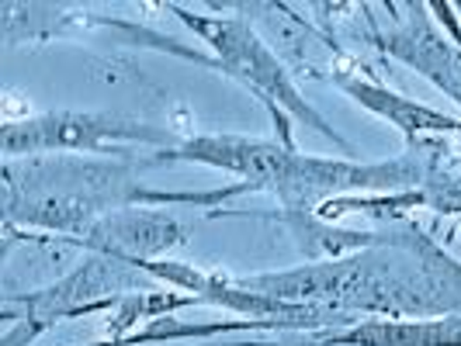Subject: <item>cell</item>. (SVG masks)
<instances>
[{
    "label": "cell",
    "instance_id": "1",
    "mask_svg": "<svg viewBox=\"0 0 461 346\" xmlns=\"http://www.w3.org/2000/svg\"><path fill=\"white\" fill-rule=\"evenodd\" d=\"M243 291L326 312L354 325L361 319H427L461 315V263L430 235L402 226L378 232L368 250L337 260H316L288 271L236 277Z\"/></svg>",
    "mask_w": 461,
    "mask_h": 346
},
{
    "label": "cell",
    "instance_id": "2",
    "mask_svg": "<svg viewBox=\"0 0 461 346\" xmlns=\"http://www.w3.org/2000/svg\"><path fill=\"white\" fill-rule=\"evenodd\" d=\"M4 226L39 232L52 239H84L112 211L122 208H170L194 205L222 211L226 201L250 194L236 181L219 191H153L139 181L132 160H101V156H22L4 160Z\"/></svg>",
    "mask_w": 461,
    "mask_h": 346
},
{
    "label": "cell",
    "instance_id": "3",
    "mask_svg": "<svg viewBox=\"0 0 461 346\" xmlns=\"http://www.w3.org/2000/svg\"><path fill=\"white\" fill-rule=\"evenodd\" d=\"M160 163H202L212 170L236 173L250 191L271 194L285 208V218L316 215V208L344 194H382V191H416L423 181V146L406 142V153L395 160H326L305 156L281 146L277 138L247 136H187L181 146L149 156Z\"/></svg>",
    "mask_w": 461,
    "mask_h": 346
},
{
    "label": "cell",
    "instance_id": "4",
    "mask_svg": "<svg viewBox=\"0 0 461 346\" xmlns=\"http://www.w3.org/2000/svg\"><path fill=\"white\" fill-rule=\"evenodd\" d=\"M170 11L205 42L208 56L215 59V69L232 76L240 87H247L267 108L281 146L295 149L292 121H299L309 132L333 142L340 153L354 156V146L302 97L295 76L281 63V56L271 49V42L260 39V31L250 24V18H240V14H198V11L181 7V4H170Z\"/></svg>",
    "mask_w": 461,
    "mask_h": 346
},
{
    "label": "cell",
    "instance_id": "5",
    "mask_svg": "<svg viewBox=\"0 0 461 346\" xmlns=\"http://www.w3.org/2000/svg\"><path fill=\"white\" fill-rule=\"evenodd\" d=\"M153 291H160V280H153L136 263L108 253H84L77 267H69L67 274L56 277L46 288L4 298L0 346H28L59 319L112 312L125 295H153Z\"/></svg>",
    "mask_w": 461,
    "mask_h": 346
},
{
    "label": "cell",
    "instance_id": "6",
    "mask_svg": "<svg viewBox=\"0 0 461 346\" xmlns=\"http://www.w3.org/2000/svg\"><path fill=\"white\" fill-rule=\"evenodd\" d=\"M4 160H22V156H115L132 160L136 149H174L181 146L177 132L139 121L115 111H46V115H24L4 125L0 132Z\"/></svg>",
    "mask_w": 461,
    "mask_h": 346
},
{
    "label": "cell",
    "instance_id": "7",
    "mask_svg": "<svg viewBox=\"0 0 461 346\" xmlns=\"http://www.w3.org/2000/svg\"><path fill=\"white\" fill-rule=\"evenodd\" d=\"M399 11L402 18L393 24L368 22L375 49L430 80L461 108V46L434 22L427 4H399Z\"/></svg>",
    "mask_w": 461,
    "mask_h": 346
},
{
    "label": "cell",
    "instance_id": "8",
    "mask_svg": "<svg viewBox=\"0 0 461 346\" xmlns=\"http://www.w3.org/2000/svg\"><path fill=\"white\" fill-rule=\"evenodd\" d=\"M330 84L340 93H347L354 104H361L368 115L389 121L393 129L402 132L406 142H420V138H458L461 142V118L438 111L423 101H413L406 93L385 87L382 80L368 76L365 69H357V63L350 56H340V63L330 67Z\"/></svg>",
    "mask_w": 461,
    "mask_h": 346
},
{
    "label": "cell",
    "instance_id": "9",
    "mask_svg": "<svg viewBox=\"0 0 461 346\" xmlns=\"http://www.w3.org/2000/svg\"><path fill=\"white\" fill-rule=\"evenodd\" d=\"M185 243L187 229L167 208H122L104 215L84 239H69V246H80L84 253H108L136 267L170 260V250Z\"/></svg>",
    "mask_w": 461,
    "mask_h": 346
},
{
    "label": "cell",
    "instance_id": "10",
    "mask_svg": "<svg viewBox=\"0 0 461 346\" xmlns=\"http://www.w3.org/2000/svg\"><path fill=\"white\" fill-rule=\"evenodd\" d=\"M302 346H461V315L357 319L347 329L309 333Z\"/></svg>",
    "mask_w": 461,
    "mask_h": 346
},
{
    "label": "cell",
    "instance_id": "11",
    "mask_svg": "<svg viewBox=\"0 0 461 346\" xmlns=\"http://www.w3.org/2000/svg\"><path fill=\"white\" fill-rule=\"evenodd\" d=\"M423 181L420 194L430 211L461 218V142L458 138H420Z\"/></svg>",
    "mask_w": 461,
    "mask_h": 346
},
{
    "label": "cell",
    "instance_id": "12",
    "mask_svg": "<svg viewBox=\"0 0 461 346\" xmlns=\"http://www.w3.org/2000/svg\"><path fill=\"white\" fill-rule=\"evenodd\" d=\"M420 208H427L420 191H382V194H344L316 208V218L326 226H337L344 218H368V222H389L402 226Z\"/></svg>",
    "mask_w": 461,
    "mask_h": 346
},
{
    "label": "cell",
    "instance_id": "13",
    "mask_svg": "<svg viewBox=\"0 0 461 346\" xmlns=\"http://www.w3.org/2000/svg\"><path fill=\"white\" fill-rule=\"evenodd\" d=\"M427 7H430V14H434V22H438L440 28H444V31H447V35H451V39H455V42L461 46V14H458V4L430 0Z\"/></svg>",
    "mask_w": 461,
    "mask_h": 346
}]
</instances>
